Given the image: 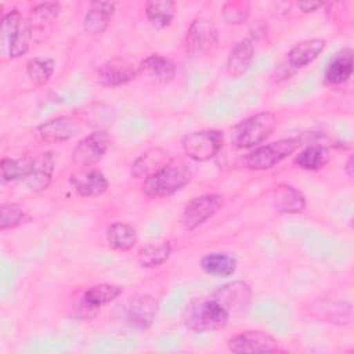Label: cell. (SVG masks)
<instances>
[{
    "mask_svg": "<svg viewBox=\"0 0 354 354\" xmlns=\"http://www.w3.org/2000/svg\"><path fill=\"white\" fill-rule=\"evenodd\" d=\"M167 162V152L163 148H151L133 162L131 176L134 178H147Z\"/></svg>",
    "mask_w": 354,
    "mask_h": 354,
    "instance_id": "cell-25",
    "label": "cell"
},
{
    "mask_svg": "<svg viewBox=\"0 0 354 354\" xmlns=\"http://www.w3.org/2000/svg\"><path fill=\"white\" fill-rule=\"evenodd\" d=\"M138 73H144L156 83H169L176 76V65L160 54H151L140 62Z\"/></svg>",
    "mask_w": 354,
    "mask_h": 354,
    "instance_id": "cell-23",
    "label": "cell"
},
{
    "mask_svg": "<svg viewBox=\"0 0 354 354\" xmlns=\"http://www.w3.org/2000/svg\"><path fill=\"white\" fill-rule=\"evenodd\" d=\"M343 169H344L347 177L351 178L353 174H354V160H353V155H348V158H347V160H346Z\"/></svg>",
    "mask_w": 354,
    "mask_h": 354,
    "instance_id": "cell-36",
    "label": "cell"
},
{
    "mask_svg": "<svg viewBox=\"0 0 354 354\" xmlns=\"http://www.w3.org/2000/svg\"><path fill=\"white\" fill-rule=\"evenodd\" d=\"M217 44V32L212 21L206 18H196L187 29L184 47L187 54L198 55Z\"/></svg>",
    "mask_w": 354,
    "mask_h": 354,
    "instance_id": "cell-16",
    "label": "cell"
},
{
    "mask_svg": "<svg viewBox=\"0 0 354 354\" xmlns=\"http://www.w3.org/2000/svg\"><path fill=\"white\" fill-rule=\"evenodd\" d=\"M105 236H106V242H108L109 248L113 250H118V252L131 250L138 241L136 228L133 225H130L127 223H122V221H115V223L109 224L106 228Z\"/></svg>",
    "mask_w": 354,
    "mask_h": 354,
    "instance_id": "cell-24",
    "label": "cell"
},
{
    "mask_svg": "<svg viewBox=\"0 0 354 354\" xmlns=\"http://www.w3.org/2000/svg\"><path fill=\"white\" fill-rule=\"evenodd\" d=\"M158 313V301L151 295H136L130 297L123 308L122 317L133 329H148Z\"/></svg>",
    "mask_w": 354,
    "mask_h": 354,
    "instance_id": "cell-12",
    "label": "cell"
},
{
    "mask_svg": "<svg viewBox=\"0 0 354 354\" xmlns=\"http://www.w3.org/2000/svg\"><path fill=\"white\" fill-rule=\"evenodd\" d=\"M55 71V61L47 55H36L26 62V75L35 86H44Z\"/></svg>",
    "mask_w": 354,
    "mask_h": 354,
    "instance_id": "cell-31",
    "label": "cell"
},
{
    "mask_svg": "<svg viewBox=\"0 0 354 354\" xmlns=\"http://www.w3.org/2000/svg\"><path fill=\"white\" fill-rule=\"evenodd\" d=\"M122 286L115 283H97L86 289L76 300L73 310L79 317L91 318L104 306L109 304L122 295Z\"/></svg>",
    "mask_w": 354,
    "mask_h": 354,
    "instance_id": "cell-10",
    "label": "cell"
},
{
    "mask_svg": "<svg viewBox=\"0 0 354 354\" xmlns=\"http://www.w3.org/2000/svg\"><path fill=\"white\" fill-rule=\"evenodd\" d=\"M71 184L77 195L83 198H95L106 192L109 181L106 176L97 169L71 176Z\"/></svg>",
    "mask_w": 354,
    "mask_h": 354,
    "instance_id": "cell-19",
    "label": "cell"
},
{
    "mask_svg": "<svg viewBox=\"0 0 354 354\" xmlns=\"http://www.w3.org/2000/svg\"><path fill=\"white\" fill-rule=\"evenodd\" d=\"M228 24H242L249 15V4L243 1H228L221 11Z\"/></svg>",
    "mask_w": 354,
    "mask_h": 354,
    "instance_id": "cell-33",
    "label": "cell"
},
{
    "mask_svg": "<svg viewBox=\"0 0 354 354\" xmlns=\"http://www.w3.org/2000/svg\"><path fill=\"white\" fill-rule=\"evenodd\" d=\"M300 145L301 141L299 138L289 137L257 147L243 158V166L256 171L272 169L289 155H292Z\"/></svg>",
    "mask_w": 354,
    "mask_h": 354,
    "instance_id": "cell-5",
    "label": "cell"
},
{
    "mask_svg": "<svg viewBox=\"0 0 354 354\" xmlns=\"http://www.w3.org/2000/svg\"><path fill=\"white\" fill-rule=\"evenodd\" d=\"M0 170H1V180L3 183L15 181L21 178V160L11 159V158H3L0 162Z\"/></svg>",
    "mask_w": 354,
    "mask_h": 354,
    "instance_id": "cell-34",
    "label": "cell"
},
{
    "mask_svg": "<svg viewBox=\"0 0 354 354\" xmlns=\"http://www.w3.org/2000/svg\"><path fill=\"white\" fill-rule=\"evenodd\" d=\"M0 230H12L30 221L29 212L19 203H3L0 206Z\"/></svg>",
    "mask_w": 354,
    "mask_h": 354,
    "instance_id": "cell-32",
    "label": "cell"
},
{
    "mask_svg": "<svg viewBox=\"0 0 354 354\" xmlns=\"http://www.w3.org/2000/svg\"><path fill=\"white\" fill-rule=\"evenodd\" d=\"M171 253V243L170 241H159V242H152L145 246H142L138 250V263L144 268H155L162 266Z\"/></svg>",
    "mask_w": 354,
    "mask_h": 354,
    "instance_id": "cell-30",
    "label": "cell"
},
{
    "mask_svg": "<svg viewBox=\"0 0 354 354\" xmlns=\"http://www.w3.org/2000/svg\"><path fill=\"white\" fill-rule=\"evenodd\" d=\"M116 1H94L83 18V29L87 35H101L108 28L115 12Z\"/></svg>",
    "mask_w": 354,
    "mask_h": 354,
    "instance_id": "cell-20",
    "label": "cell"
},
{
    "mask_svg": "<svg viewBox=\"0 0 354 354\" xmlns=\"http://www.w3.org/2000/svg\"><path fill=\"white\" fill-rule=\"evenodd\" d=\"M353 75V50L346 47L339 50L329 61L325 69V82L330 86H339L346 82Z\"/></svg>",
    "mask_w": 354,
    "mask_h": 354,
    "instance_id": "cell-22",
    "label": "cell"
},
{
    "mask_svg": "<svg viewBox=\"0 0 354 354\" xmlns=\"http://www.w3.org/2000/svg\"><path fill=\"white\" fill-rule=\"evenodd\" d=\"M228 311L212 296L194 297L183 310V322L187 329L203 333L224 328L230 322Z\"/></svg>",
    "mask_w": 354,
    "mask_h": 354,
    "instance_id": "cell-1",
    "label": "cell"
},
{
    "mask_svg": "<svg viewBox=\"0 0 354 354\" xmlns=\"http://www.w3.org/2000/svg\"><path fill=\"white\" fill-rule=\"evenodd\" d=\"M277 124L278 119L270 111L248 116L231 129V144L238 149L253 148L266 141L277 129Z\"/></svg>",
    "mask_w": 354,
    "mask_h": 354,
    "instance_id": "cell-3",
    "label": "cell"
},
{
    "mask_svg": "<svg viewBox=\"0 0 354 354\" xmlns=\"http://www.w3.org/2000/svg\"><path fill=\"white\" fill-rule=\"evenodd\" d=\"M254 58V43L252 39L246 37L239 40L231 50L227 57L225 69L228 75L236 77L243 75L252 65Z\"/></svg>",
    "mask_w": 354,
    "mask_h": 354,
    "instance_id": "cell-21",
    "label": "cell"
},
{
    "mask_svg": "<svg viewBox=\"0 0 354 354\" xmlns=\"http://www.w3.org/2000/svg\"><path fill=\"white\" fill-rule=\"evenodd\" d=\"M330 160L329 149L324 145H310L300 151L293 159L295 165L307 171H318Z\"/></svg>",
    "mask_w": 354,
    "mask_h": 354,
    "instance_id": "cell-28",
    "label": "cell"
},
{
    "mask_svg": "<svg viewBox=\"0 0 354 354\" xmlns=\"http://www.w3.org/2000/svg\"><path fill=\"white\" fill-rule=\"evenodd\" d=\"M214 297L230 314V317H241L249 308L252 300V289L243 281H232L218 286L213 293Z\"/></svg>",
    "mask_w": 354,
    "mask_h": 354,
    "instance_id": "cell-13",
    "label": "cell"
},
{
    "mask_svg": "<svg viewBox=\"0 0 354 354\" xmlns=\"http://www.w3.org/2000/svg\"><path fill=\"white\" fill-rule=\"evenodd\" d=\"M192 178V169L183 160H169L159 170L144 178L141 191L148 198H165L183 189Z\"/></svg>",
    "mask_w": 354,
    "mask_h": 354,
    "instance_id": "cell-2",
    "label": "cell"
},
{
    "mask_svg": "<svg viewBox=\"0 0 354 354\" xmlns=\"http://www.w3.org/2000/svg\"><path fill=\"white\" fill-rule=\"evenodd\" d=\"M33 35L26 18L18 10H11L1 18V43L10 58H18L29 51Z\"/></svg>",
    "mask_w": 354,
    "mask_h": 354,
    "instance_id": "cell-4",
    "label": "cell"
},
{
    "mask_svg": "<svg viewBox=\"0 0 354 354\" xmlns=\"http://www.w3.org/2000/svg\"><path fill=\"white\" fill-rule=\"evenodd\" d=\"M325 47H326V41L322 37L306 39L296 43L288 51L285 58V66H283V69L286 71L285 77L313 64L321 55Z\"/></svg>",
    "mask_w": 354,
    "mask_h": 354,
    "instance_id": "cell-15",
    "label": "cell"
},
{
    "mask_svg": "<svg viewBox=\"0 0 354 354\" xmlns=\"http://www.w3.org/2000/svg\"><path fill=\"white\" fill-rule=\"evenodd\" d=\"M223 195L220 194H203L192 198L184 207L180 224L183 230L192 231L212 218L223 206Z\"/></svg>",
    "mask_w": 354,
    "mask_h": 354,
    "instance_id": "cell-9",
    "label": "cell"
},
{
    "mask_svg": "<svg viewBox=\"0 0 354 354\" xmlns=\"http://www.w3.org/2000/svg\"><path fill=\"white\" fill-rule=\"evenodd\" d=\"M227 347L236 354H263L283 351L278 339L266 330L248 329L232 335L227 340Z\"/></svg>",
    "mask_w": 354,
    "mask_h": 354,
    "instance_id": "cell-8",
    "label": "cell"
},
{
    "mask_svg": "<svg viewBox=\"0 0 354 354\" xmlns=\"http://www.w3.org/2000/svg\"><path fill=\"white\" fill-rule=\"evenodd\" d=\"M224 142V133L217 129L192 131L183 137L181 147L184 153L195 160L205 162L217 155Z\"/></svg>",
    "mask_w": 354,
    "mask_h": 354,
    "instance_id": "cell-7",
    "label": "cell"
},
{
    "mask_svg": "<svg viewBox=\"0 0 354 354\" xmlns=\"http://www.w3.org/2000/svg\"><path fill=\"white\" fill-rule=\"evenodd\" d=\"M80 133V123L72 116L53 118L36 129V137L44 144H58L69 141Z\"/></svg>",
    "mask_w": 354,
    "mask_h": 354,
    "instance_id": "cell-17",
    "label": "cell"
},
{
    "mask_svg": "<svg viewBox=\"0 0 354 354\" xmlns=\"http://www.w3.org/2000/svg\"><path fill=\"white\" fill-rule=\"evenodd\" d=\"M321 6H322V3H319V1H300V3H297V7L303 12H314Z\"/></svg>",
    "mask_w": 354,
    "mask_h": 354,
    "instance_id": "cell-35",
    "label": "cell"
},
{
    "mask_svg": "<svg viewBox=\"0 0 354 354\" xmlns=\"http://www.w3.org/2000/svg\"><path fill=\"white\" fill-rule=\"evenodd\" d=\"M138 66L124 57H112L102 62L95 72L97 82L106 87H118L134 80Z\"/></svg>",
    "mask_w": 354,
    "mask_h": 354,
    "instance_id": "cell-14",
    "label": "cell"
},
{
    "mask_svg": "<svg viewBox=\"0 0 354 354\" xmlns=\"http://www.w3.org/2000/svg\"><path fill=\"white\" fill-rule=\"evenodd\" d=\"M271 202L275 212L282 214L300 213L306 207V196L303 192L286 183H281L272 188Z\"/></svg>",
    "mask_w": 354,
    "mask_h": 354,
    "instance_id": "cell-18",
    "label": "cell"
},
{
    "mask_svg": "<svg viewBox=\"0 0 354 354\" xmlns=\"http://www.w3.org/2000/svg\"><path fill=\"white\" fill-rule=\"evenodd\" d=\"M201 268L212 277L225 278L231 277L236 271V260L223 252H212L202 257Z\"/></svg>",
    "mask_w": 354,
    "mask_h": 354,
    "instance_id": "cell-27",
    "label": "cell"
},
{
    "mask_svg": "<svg viewBox=\"0 0 354 354\" xmlns=\"http://www.w3.org/2000/svg\"><path fill=\"white\" fill-rule=\"evenodd\" d=\"M111 142L109 133L106 130H95L91 134L82 138L73 148L71 159L75 166L86 167L98 163L105 152L108 151Z\"/></svg>",
    "mask_w": 354,
    "mask_h": 354,
    "instance_id": "cell-11",
    "label": "cell"
},
{
    "mask_svg": "<svg viewBox=\"0 0 354 354\" xmlns=\"http://www.w3.org/2000/svg\"><path fill=\"white\" fill-rule=\"evenodd\" d=\"M21 160V181L33 192L44 191L54 174L55 156L53 152H39L35 155H24Z\"/></svg>",
    "mask_w": 354,
    "mask_h": 354,
    "instance_id": "cell-6",
    "label": "cell"
},
{
    "mask_svg": "<svg viewBox=\"0 0 354 354\" xmlns=\"http://www.w3.org/2000/svg\"><path fill=\"white\" fill-rule=\"evenodd\" d=\"M59 11H61V6L59 3H55V1H46V3L36 4L26 17L32 35L35 36L37 32H43L47 28H50L58 18Z\"/></svg>",
    "mask_w": 354,
    "mask_h": 354,
    "instance_id": "cell-26",
    "label": "cell"
},
{
    "mask_svg": "<svg viewBox=\"0 0 354 354\" xmlns=\"http://www.w3.org/2000/svg\"><path fill=\"white\" fill-rule=\"evenodd\" d=\"M176 14V3L171 0H151L145 4V17L155 29L167 28Z\"/></svg>",
    "mask_w": 354,
    "mask_h": 354,
    "instance_id": "cell-29",
    "label": "cell"
}]
</instances>
